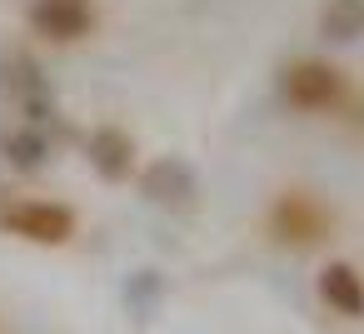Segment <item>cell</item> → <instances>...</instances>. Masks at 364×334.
<instances>
[{"label": "cell", "mask_w": 364, "mask_h": 334, "mask_svg": "<svg viewBox=\"0 0 364 334\" xmlns=\"http://www.w3.org/2000/svg\"><path fill=\"white\" fill-rule=\"evenodd\" d=\"M85 160H90V170H95L100 180L120 185V180L135 175L140 150H135V135H130V130H120V125H95V130L85 135Z\"/></svg>", "instance_id": "obj_5"}, {"label": "cell", "mask_w": 364, "mask_h": 334, "mask_svg": "<svg viewBox=\"0 0 364 334\" xmlns=\"http://www.w3.org/2000/svg\"><path fill=\"white\" fill-rule=\"evenodd\" d=\"M75 225H80L75 210L60 205V200H36V195H26V200H6V205H0V235L26 239V244H46V249L70 244V239H75Z\"/></svg>", "instance_id": "obj_3"}, {"label": "cell", "mask_w": 364, "mask_h": 334, "mask_svg": "<svg viewBox=\"0 0 364 334\" xmlns=\"http://www.w3.org/2000/svg\"><path fill=\"white\" fill-rule=\"evenodd\" d=\"M140 190H145V200H155V205H185V200L195 195V170H190L180 155H160V160H150V165L140 170Z\"/></svg>", "instance_id": "obj_7"}, {"label": "cell", "mask_w": 364, "mask_h": 334, "mask_svg": "<svg viewBox=\"0 0 364 334\" xmlns=\"http://www.w3.org/2000/svg\"><path fill=\"white\" fill-rule=\"evenodd\" d=\"M31 31L50 45H75L95 31V11H90V0H36L31 6Z\"/></svg>", "instance_id": "obj_4"}, {"label": "cell", "mask_w": 364, "mask_h": 334, "mask_svg": "<svg viewBox=\"0 0 364 334\" xmlns=\"http://www.w3.org/2000/svg\"><path fill=\"white\" fill-rule=\"evenodd\" d=\"M319 299L329 314H344V319H364V274L349 264V259H329L314 279Z\"/></svg>", "instance_id": "obj_6"}, {"label": "cell", "mask_w": 364, "mask_h": 334, "mask_svg": "<svg viewBox=\"0 0 364 334\" xmlns=\"http://www.w3.org/2000/svg\"><path fill=\"white\" fill-rule=\"evenodd\" d=\"M319 36L324 41H359L364 36V0H324L319 6Z\"/></svg>", "instance_id": "obj_8"}, {"label": "cell", "mask_w": 364, "mask_h": 334, "mask_svg": "<svg viewBox=\"0 0 364 334\" xmlns=\"http://www.w3.org/2000/svg\"><path fill=\"white\" fill-rule=\"evenodd\" d=\"M46 155H50V145H46V135L31 125V130H16V135H6V160L16 165V170H41L46 165Z\"/></svg>", "instance_id": "obj_9"}, {"label": "cell", "mask_w": 364, "mask_h": 334, "mask_svg": "<svg viewBox=\"0 0 364 334\" xmlns=\"http://www.w3.org/2000/svg\"><path fill=\"white\" fill-rule=\"evenodd\" d=\"M264 225H269L274 244L314 249V244H324V239L334 235L339 220H334V210H329L319 195H309V190H279L274 205H269V215H264Z\"/></svg>", "instance_id": "obj_2"}, {"label": "cell", "mask_w": 364, "mask_h": 334, "mask_svg": "<svg viewBox=\"0 0 364 334\" xmlns=\"http://www.w3.org/2000/svg\"><path fill=\"white\" fill-rule=\"evenodd\" d=\"M279 95H284V105H294L304 115H334L349 105V75L334 60L299 55L279 70Z\"/></svg>", "instance_id": "obj_1"}, {"label": "cell", "mask_w": 364, "mask_h": 334, "mask_svg": "<svg viewBox=\"0 0 364 334\" xmlns=\"http://www.w3.org/2000/svg\"><path fill=\"white\" fill-rule=\"evenodd\" d=\"M349 125H354V130H359V135H364V95H359V100H354V105H349Z\"/></svg>", "instance_id": "obj_10"}]
</instances>
